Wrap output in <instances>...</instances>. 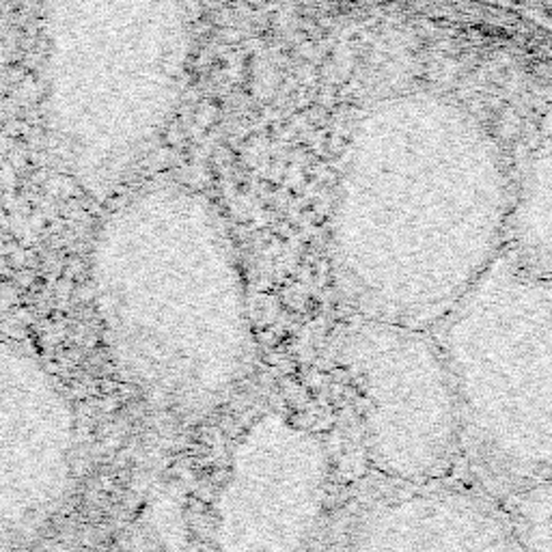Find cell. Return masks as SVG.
Listing matches in <instances>:
<instances>
[{
    "label": "cell",
    "mask_w": 552,
    "mask_h": 552,
    "mask_svg": "<svg viewBox=\"0 0 552 552\" xmlns=\"http://www.w3.org/2000/svg\"><path fill=\"white\" fill-rule=\"evenodd\" d=\"M341 365L361 397L373 469L401 483L447 481L462 462L449 371L433 337L361 319L341 343Z\"/></svg>",
    "instance_id": "obj_5"
},
{
    "label": "cell",
    "mask_w": 552,
    "mask_h": 552,
    "mask_svg": "<svg viewBox=\"0 0 552 552\" xmlns=\"http://www.w3.org/2000/svg\"><path fill=\"white\" fill-rule=\"evenodd\" d=\"M46 114L56 162L108 192L160 140L182 97V0H46Z\"/></svg>",
    "instance_id": "obj_3"
},
{
    "label": "cell",
    "mask_w": 552,
    "mask_h": 552,
    "mask_svg": "<svg viewBox=\"0 0 552 552\" xmlns=\"http://www.w3.org/2000/svg\"><path fill=\"white\" fill-rule=\"evenodd\" d=\"M511 194L481 123L431 93L373 104L337 186L332 266L363 319L429 332L507 244Z\"/></svg>",
    "instance_id": "obj_1"
},
{
    "label": "cell",
    "mask_w": 552,
    "mask_h": 552,
    "mask_svg": "<svg viewBox=\"0 0 552 552\" xmlns=\"http://www.w3.org/2000/svg\"><path fill=\"white\" fill-rule=\"evenodd\" d=\"M108 352L170 421L216 410L250 367V317L234 244L196 190L156 184L119 201L91 259Z\"/></svg>",
    "instance_id": "obj_2"
},
{
    "label": "cell",
    "mask_w": 552,
    "mask_h": 552,
    "mask_svg": "<svg viewBox=\"0 0 552 552\" xmlns=\"http://www.w3.org/2000/svg\"><path fill=\"white\" fill-rule=\"evenodd\" d=\"M429 335L477 487L505 501L552 477V278L503 250Z\"/></svg>",
    "instance_id": "obj_4"
},
{
    "label": "cell",
    "mask_w": 552,
    "mask_h": 552,
    "mask_svg": "<svg viewBox=\"0 0 552 552\" xmlns=\"http://www.w3.org/2000/svg\"><path fill=\"white\" fill-rule=\"evenodd\" d=\"M505 250L527 270L552 278V136L511 201Z\"/></svg>",
    "instance_id": "obj_9"
},
{
    "label": "cell",
    "mask_w": 552,
    "mask_h": 552,
    "mask_svg": "<svg viewBox=\"0 0 552 552\" xmlns=\"http://www.w3.org/2000/svg\"><path fill=\"white\" fill-rule=\"evenodd\" d=\"M382 481L347 518L337 552H520L501 501L477 485Z\"/></svg>",
    "instance_id": "obj_8"
},
{
    "label": "cell",
    "mask_w": 552,
    "mask_h": 552,
    "mask_svg": "<svg viewBox=\"0 0 552 552\" xmlns=\"http://www.w3.org/2000/svg\"><path fill=\"white\" fill-rule=\"evenodd\" d=\"M520 552H552V477L501 501Z\"/></svg>",
    "instance_id": "obj_10"
},
{
    "label": "cell",
    "mask_w": 552,
    "mask_h": 552,
    "mask_svg": "<svg viewBox=\"0 0 552 552\" xmlns=\"http://www.w3.org/2000/svg\"><path fill=\"white\" fill-rule=\"evenodd\" d=\"M328 473L313 431L281 415L259 419L236 447L218 494V552H300L322 520Z\"/></svg>",
    "instance_id": "obj_6"
},
{
    "label": "cell",
    "mask_w": 552,
    "mask_h": 552,
    "mask_svg": "<svg viewBox=\"0 0 552 552\" xmlns=\"http://www.w3.org/2000/svg\"><path fill=\"white\" fill-rule=\"evenodd\" d=\"M76 419L46 367L0 343V539L35 529L74 479Z\"/></svg>",
    "instance_id": "obj_7"
}]
</instances>
